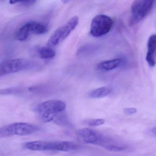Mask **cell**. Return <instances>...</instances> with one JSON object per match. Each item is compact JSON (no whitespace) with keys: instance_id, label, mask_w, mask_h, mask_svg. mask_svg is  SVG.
Here are the masks:
<instances>
[{"instance_id":"1","label":"cell","mask_w":156,"mask_h":156,"mask_svg":"<svg viewBox=\"0 0 156 156\" xmlns=\"http://www.w3.org/2000/svg\"><path fill=\"white\" fill-rule=\"evenodd\" d=\"M66 107V104L63 101L51 100L37 105L34 108V110L44 122H53L55 123L58 117L64 112Z\"/></svg>"},{"instance_id":"2","label":"cell","mask_w":156,"mask_h":156,"mask_svg":"<svg viewBox=\"0 0 156 156\" xmlns=\"http://www.w3.org/2000/svg\"><path fill=\"white\" fill-rule=\"evenodd\" d=\"M25 148L32 151H69L75 150L78 146L73 142L66 141H48L42 140L28 142L23 144Z\"/></svg>"},{"instance_id":"3","label":"cell","mask_w":156,"mask_h":156,"mask_svg":"<svg viewBox=\"0 0 156 156\" xmlns=\"http://www.w3.org/2000/svg\"><path fill=\"white\" fill-rule=\"evenodd\" d=\"M79 23L77 16H74L63 25L57 29L51 35L47 43L51 47L56 46L63 41L76 28Z\"/></svg>"},{"instance_id":"4","label":"cell","mask_w":156,"mask_h":156,"mask_svg":"<svg viewBox=\"0 0 156 156\" xmlns=\"http://www.w3.org/2000/svg\"><path fill=\"white\" fill-rule=\"evenodd\" d=\"M37 126L26 123H16L0 127V137L11 136H26L39 130Z\"/></svg>"},{"instance_id":"5","label":"cell","mask_w":156,"mask_h":156,"mask_svg":"<svg viewBox=\"0 0 156 156\" xmlns=\"http://www.w3.org/2000/svg\"><path fill=\"white\" fill-rule=\"evenodd\" d=\"M154 1L140 0L133 2L131 7L130 23L135 24L146 18L154 6Z\"/></svg>"},{"instance_id":"6","label":"cell","mask_w":156,"mask_h":156,"mask_svg":"<svg viewBox=\"0 0 156 156\" xmlns=\"http://www.w3.org/2000/svg\"><path fill=\"white\" fill-rule=\"evenodd\" d=\"M113 24V20L108 16L103 14L97 15L92 20L90 33L95 37L104 36L110 31Z\"/></svg>"},{"instance_id":"7","label":"cell","mask_w":156,"mask_h":156,"mask_svg":"<svg viewBox=\"0 0 156 156\" xmlns=\"http://www.w3.org/2000/svg\"><path fill=\"white\" fill-rule=\"evenodd\" d=\"M31 63L24 59H13L0 63V76L29 69Z\"/></svg>"},{"instance_id":"8","label":"cell","mask_w":156,"mask_h":156,"mask_svg":"<svg viewBox=\"0 0 156 156\" xmlns=\"http://www.w3.org/2000/svg\"><path fill=\"white\" fill-rule=\"evenodd\" d=\"M47 26L36 22H29L23 25L17 32L16 37L18 41H25L31 34H44L48 31Z\"/></svg>"},{"instance_id":"9","label":"cell","mask_w":156,"mask_h":156,"mask_svg":"<svg viewBox=\"0 0 156 156\" xmlns=\"http://www.w3.org/2000/svg\"><path fill=\"white\" fill-rule=\"evenodd\" d=\"M77 133L84 142L88 144L100 145L104 147L109 140V139L98 131L88 128L80 129L77 130Z\"/></svg>"},{"instance_id":"10","label":"cell","mask_w":156,"mask_h":156,"mask_svg":"<svg viewBox=\"0 0 156 156\" xmlns=\"http://www.w3.org/2000/svg\"><path fill=\"white\" fill-rule=\"evenodd\" d=\"M156 35H151L147 42V52L146 61L151 67L155 66L156 63Z\"/></svg>"},{"instance_id":"11","label":"cell","mask_w":156,"mask_h":156,"mask_svg":"<svg viewBox=\"0 0 156 156\" xmlns=\"http://www.w3.org/2000/svg\"><path fill=\"white\" fill-rule=\"evenodd\" d=\"M123 62V60L122 58H116L113 60L103 61L98 63L96 67L100 71H111L118 67Z\"/></svg>"},{"instance_id":"12","label":"cell","mask_w":156,"mask_h":156,"mask_svg":"<svg viewBox=\"0 0 156 156\" xmlns=\"http://www.w3.org/2000/svg\"><path fill=\"white\" fill-rule=\"evenodd\" d=\"M112 92V89L108 87H102L92 90L88 94L90 98H100L106 97Z\"/></svg>"},{"instance_id":"13","label":"cell","mask_w":156,"mask_h":156,"mask_svg":"<svg viewBox=\"0 0 156 156\" xmlns=\"http://www.w3.org/2000/svg\"><path fill=\"white\" fill-rule=\"evenodd\" d=\"M39 54L41 58L43 59H51L55 57L56 52L50 47H44L41 48L39 51Z\"/></svg>"},{"instance_id":"14","label":"cell","mask_w":156,"mask_h":156,"mask_svg":"<svg viewBox=\"0 0 156 156\" xmlns=\"http://www.w3.org/2000/svg\"><path fill=\"white\" fill-rule=\"evenodd\" d=\"M104 148L109 151H115V152L123 151L126 149V147L124 145L118 144L112 142V141L106 145L105 147H104Z\"/></svg>"},{"instance_id":"15","label":"cell","mask_w":156,"mask_h":156,"mask_svg":"<svg viewBox=\"0 0 156 156\" xmlns=\"http://www.w3.org/2000/svg\"><path fill=\"white\" fill-rule=\"evenodd\" d=\"M105 119H87L83 121V124L89 126H98L105 124Z\"/></svg>"},{"instance_id":"16","label":"cell","mask_w":156,"mask_h":156,"mask_svg":"<svg viewBox=\"0 0 156 156\" xmlns=\"http://www.w3.org/2000/svg\"><path fill=\"white\" fill-rule=\"evenodd\" d=\"M22 92L21 89L20 88H9L6 89H0V94L9 95L19 94Z\"/></svg>"},{"instance_id":"17","label":"cell","mask_w":156,"mask_h":156,"mask_svg":"<svg viewBox=\"0 0 156 156\" xmlns=\"http://www.w3.org/2000/svg\"><path fill=\"white\" fill-rule=\"evenodd\" d=\"M36 2L35 1H14V0H12L9 2L10 4H16L17 3H20V5H22V6H25V7H29V6H32V5H34V3Z\"/></svg>"},{"instance_id":"18","label":"cell","mask_w":156,"mask_h":156,"mask_svg":"<svg viewBox=\"0 0 156 156\" xmlns=\"http://www.w3.org/2000/svg\"><path fill=\"white\" fill-rule=\"evenodd\" d=\"M124 113L127 115H131L137 112L136 109L135 108H128L124 109Z\"/></svg>"},{"instance_id":"19","label":"cell","mask_w":156,"mask_h":156,"mask_svg":"<svg viewBox=\"0 0 156 156\" xmlns=\"http://www.w3.org/2000/svg\"><path fill=\"white\" fill-rule=\"evenodd\" d=\"M68 1H62V2H63L64 3H66V2H68Z\"/></svg>"}]
</instances>
